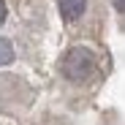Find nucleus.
I'll list each match as a JSON object with an SVG mask.
<instances>
[{"mask_svg": "<svg viewBox=\"0 0 125 125\" xmlns=\"http://www.w3.org/2000/svg\"><path fill=\"white\" fill-rule=\"evenodd\" d=\"M98 68V60L87 46H71L60 60V71L68 82H87Z\"/></svg>", "mask_w": 125, "mask_h": 125, "instance_id": "obj_1", "label": "nucleus"}, {"mask_svg": "<svg viewBox=\"0 0 125 125\" xmlns=\"http://www.w3.org/2000/svg\"><path fill=\"white\" fill-rule=\"evenodd\" d=\"M87 0H60V14L65 22H76V19L84 14Z\"/></svg>", "mask_w": 125, "mask_h": 125, "instance_id": "obj_2", "label": "nucleus"}, {"mask_svg": "<svg viewBox=\"0 0 125 125\" xmlns=\"http://www.w3.org/2000/svg\"><path fill=\"white\" fill-rule=\"evenodd\" d=\"M11 60H14V46H11V41H8V38H0V68L8 65Z\"/></svg>", "mask_w": 125, "mask_h": 125, "instance_id": "obj_3", "label": "nucleus"}, {"mask_svg": "<svg viewBox=\"0 0 125 125\" xmlns=\"http://www.w3.org/2000/svg\"><path fill=\"white\" fill-rule=\"evenodd\" d=\"M112 3H114V8H117V11L125 16V0H112Z\"/></svg>", "mask_w": 125, "mask_h": 125, "instance_id": "obj_4", "label": "nucleus"}, {"mask_svg": "<svg viewBox=\"0 0 125 125\" xmlns=\"http://www.w3.org/2000/svg\"><path fill=\"white\" fill-rule=\"evenodd\" d=\"M6 14H8V11H6V3H3V0H0V25L6 22Z\"/></svg>", "mask_w": 125, "mask_h": 125, "instance_id": "obj_5", "label": "nucleus"}]
</instances>
